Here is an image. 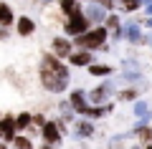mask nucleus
<instances>
[{"instance_id": "obj_1", "label": "nucleus", "mask_w": 152, "mask_h": 149, "mask_svg": "<svg viewBox=\"0 0 152 149\" xmlns=\"http://www.w3.org/2000/svg\"><path fill=\"white\" fill-rule=\"evenodd\" d=\"M41 84H43V89L53 91V94H61L69 86V68L53 53L43 56V63H41Z\"/></svg>"}, {"instance_id": "obj_2", "label": "nucleus", "mask_w": 152, "mask_h": 149, "mask_svg": "<svg viewBox=\"0 0 152 149\" xmlns=\"http://www.w3.org/2000/svg\"><path fill=\"white\" fill-rule=\"evenodd\" d=\"M107 33H109L107 28H94V31H89V33H81V36H76V46L89 48V51H96V48L104 46Z\"/></svg>"}, {"instance_id": "obj_3", "label": "nucleus", "mask_w": 152, "mask_h": 149, "mask_svg": "<svg viewBox=\"0 0 152 149\" xmlns=\"http://www.w3.org/2000/svg\"><path fill=\"white\" fill-rule=\"evenodd\" d=\"M64 134H66V124L64 121H46L43 126H41L43 144H51V147H56V144L64 139Z\"/></svg>"}, {"instance_id": "obj_4", "label": "nucleus", "mask_w": 152, "mask_h": 149, "mask_svg": "<svg viewBox=\"0 0 152 149\" xmlns=\"http://www.w3.org/2000/svg\"><path fill=\"white\" fill-rule=\"evenodd\" d=\"M114 89H117V81H104L102 86H96V89L91 91V94H89V99H91L94 101V106H104V104L109 101V96L114 94Z\"/></svg>"}, {"instance_id": "obj_5", "label": "nucleus", "mask_w": 152, "mask_h": 149, "mask_svg": "<svg viewBox=\"0 0 152 149\" xmlns=\"http://www.w3.org/2000/svg\"><path fill=\"white\" fill-rule=\"evenodd\" d=\"M86 28H89V20L84 18V13H74L66 20V33H71V36H81V33H86Z\"/></svg>"}, {"instance_id": "obj_6", "label": "nucleus", "mask_w": 152, "mask_h": 149, "mask_svg": "<svg viewBox=\"0 0 152 149\" xmlns=\"http://www.w3.org/2000/svg\"><path fill=\"white\" fill-rule=\"evenodd\" d=\"M15 134H18V129H15V116L3 114V116H0V137L5 139V142H13Z\"/></svg>"}, {"instance_id": "obj_7", "label": "nucleus", "mask_w": 152, "mask_h": 149, "mask_svg": "<svg viewBox=\"0 0 152 149\" xmlns=\"http://www.w3.org/2000/svg\"><path fill=\"white\" fill-rule=\"evenodd\" d=\"M112 111V104H104V106H84L79 114H84L86 119H102Z\"/></svg>"}, {"instance_id": "obj_8", "label": "nucleus", "mask_w": 152, "mask_h": 149, "mask_svg": "<svg viewBox=\"0 0 152 149\" xmlns=\"http://www.w3.org/2000/svg\"><path fill=\"white\" fill-rule=\"evenodd\" d=\"M84 13H86L84 18H86L89 23H102L104 18H107V13H104V8H102V5H96V3H91V5H86V10H84Z\"/></svg>"}, {"instance_id": "obj_9", "label": "nucleus", "mask_w": 152, "mask_h": 149, "mask_svg": "<svg viewBox=\"0 0 152 149\" xmlns=\"http://www.w3.org/2000/svg\"><path fill=\"white\" fill-rule=\"evenodd\" d=\"M122 71H124V78L127 81H140V63H137V61H124V63H122Z\"/></svg>"}, {"instance_id": "obj_10", "label": "nucleus", "mask_w": 152, "mask_h": 149, "mask_svg": "<svg viewBox=\"0 0 152 149\" xmlns=\"http://www.w3.org/2000/svg\"><path fill=\"white\" fill-rule=\"evenodd\" d=\"M53 56H56V58H66V56H71V43L64 41V38H56V41H53Z\"/></svg>"}, {"instance_id": "obj_11", "label": "nucleus", "mask_w": 152, "mask_h": 149, "mask_svg": "<svg viewBox=\"0 0 152 149\" xmlns=\"http://www.w3.org/2000/svg\"><path fill=\"white\" fill-rule=\"evenodd\" d=\"M69 104H71V109H74V111H81L84 106H89V104H86V96H84V91H81V89L71 91V99H69Z\"/></svg>"}, {"instance_id": "obj_12", "label": "nucleus", "mask_w": 152, "mask_h": 149, "mask_svg": "<svg viewBox=\"0 0 152 149\" xmlns=\"http://www.w3.org/2000/svg\"><path fill=\"white\" fill-rule=\"evenodd\" d=\"M132 134L140 139V147H150V144H152V129L147 126V124H145V126H137Z\"/></svg>"}, {"instance_id": "obj_13", "label": "nucleus", "mask_w": 152, "mask_h": 149, "mask_svg": "<svg viewBox=\"0 0 152 149\" xmlns=\"http://www.w3.org/2000/svg\"><path fill=\"white\" fill-rule=\"evenodd\" d=\"M94 134V124L89 121V119H81V121H76V137L79 139H86Z\"/></svg>"}, {"instance_id": "obj_14", "label": "nucleus", "mask_w": 152, "mask_h": 149, "mask_svg": "<svg viewBox=\"0 0 152 149\" xmlns=\"http://www.w3.org/2000/svg\"><path fill=\"white\" fill-rule=\"evenodd\" d=\"M91 58H94V53H86V51H81V53H71L69 56V61L74 66H91Z\"/></svg>"}, {"instance_id": "obj_15", "label": "nucleus", "mask_w": 152, "mask_h": 149, "mask_svg": "<svg viewBox=\"0 0 152 149\" xmlns=\"http://www.w3.org/2000/svg\"><path fill=\"white\" fill-rule=\"evenodd\" d=\"M33 31H36V23H33L31 18H20V20H18V33H20V36H31Z\"/></svg>"}, {"instance_id": "obj_16", "label": "nucleus", "mask_w": 152, "mask_h": 149, "mask_svg": "<svg viewBox=\"0 0 152 149\" xmlns=\"http://www.w3.org/2000/svg\"><path fill=\"white\" fill-rule=\"evenodd\" d=\"M10 23H13V10H10V5L0 3V25L5 28V25H10Z\"/></svg>"}, {"instance_id": "obj_17", "label": "nucleus", "mask_w": 152, "mask_h": 149, "mask_svg": "<svg viewBox=\"0 0 152 149\" xmlns=\"http://www.w3.org/2000/svg\"><path fill=\"white\" fill-rule=\"evenodd\" d=\"M61 10H66V15H74V13H81V8H79V0H61Z\"/></svg>"}, {"instance_id": "obj_18", "label": "nucleus", "mask_w": 152, "mask_h": 149, "mask_svg": "<svg viewBox=\"0 0 152 149\" xmlns=\"http://www.w3.org/2000/svg\"><path fill=\"white\" fill-rule=\"evenodd\" d=\"M122 33H124L127 41H132V43H140L142 41V33H140V28H137V25H127Z\"/></svg>"}, {"instance_id": "obj_19", "label": "nucleus", "mask_w": 152, "mask_h": 149, "mask_svg": "<svg viewBox=\"0 0 152 149\" xmlns=\"http://www.w3.org/2000/svg\"><path fill=\"white\" fill-rule=\"evenodd\" d=\"M89 73H91V76H104V78H107V76L112 73V66H99V63H91V66H89Z\"/></svg>"}, {"instance_id": "obj_20", "label": "nucleus", "mask_w": 152, "mask_h": 149, "mask_svg": "<svg viewBox=\"0 0 152 149\" xmlns=\"http://www.w3.org/2000/svg\"><path fill=\"white\" fill-rule=\"evenodd\" d=\"M31 116H33V114H28V111H23V114H18V116H15V129H18V132L31 126Z\"/></svg>"}, {"instance_id": "obj_21", "label": "nucleus", "mask_w": 152, "mask_h": 149, "mask_svg": "<svg viewBox=\"0 0 152 149\" xmlns=\"http://www.w3.org/2000/svg\"><path fill=\"white\" fill-rule=\"evenodd\" d=\"M13 147H15V149H33V142H31L28 137L15 134V139H13Z\"/></svg>"}, {"instance_id": "obj_22", "label": "nucleus", "mask_w": 152, "mask_h": 149, "mask_svg": "<svg viewBox=\"0 0 152 149\" xmlns=\"http://www.w3.org/2000/svg\"><path fill=\"white\" fill-rule=\"evenodd\" d=\"M107 28L114 33V36H122V31H119V18H117V15H109V18H107Z\"/></svg>"}, {"instance_id": "obj_23", "label": "nucleus", "mask_w": 152, "mask_h": 149, "mask_svg": "<svg viewBox=\"0 0 152 149\" xmlns=\"http://www.w3.org/2000/svg\"><path fill=\"white\" fill-rule=\"evenodd\" d=\"M117 3H119V5L124 8L127 13H132V10H137V8L142 5V0H117Z\"/></svg>"}, {"instance_id": "obj_24", "label": "nucleus", "mask_w": 152, "mask_h": 149, "mask_svg": "<svg viewBox=\"0 0 152 149\" xmlns=\"http://www.w3.org/2000/svg\"><path fill=\"white\" fill-rule=\"evenodd\" d=\"M119 99H122V101H137V91L134 89H124L119 94Z\"/></svg>"}, {"instance_id": "obj_25", "label": "nucleus", "mask_w": 152, "mask_h": 149, "mask_svg": "<svg viewBox=\"0 0 152 149\" xmlns=\"http://www.w3.org/2000/svg\"><path fill=\"white\" fill-rule=\"evenodd\" d=\"M94 3H96V5H102V8H109V5H112V0H94Z\"/></svg>"}, {"instance_id": "obj_26", "label": "nucleus", "mask_w": 152, "mask_h": 149, "mask_svg": "<svg viewBox=\"0 0 152 149\" xmlns=\"http://www.w3.org/2000/svg\"><path fill=\"white\" fill-rule=\"evenodd\" d=\"M5 38H8V31H5V28H0V41H5Z\"/></svg>"}, {"instance_id": "obj_27", "label": "nucleus", "mask_w": 152, "mask_h": 149, "mask_svg": "<svg viewBox=\"0 0 152 149\" xmlns=\"http://www.w3.org/2000/svg\"><path fill=\"white\" fill-rule=\"evenodd\" d=\"M147 15H152V3H150V5H147Z\"/></svg>"}, {"instance_id": "obj_28", "label": "nucleus", "mask_w": 152, "mask_h": 149, "mask_svg": "<svg viewBox=\"0 0 152 149\" xmlns=\"http://www.w3.org/2000/svg\"><path fill=\"white\" fill-rule=\"evenodd\" d=\"M145 41H147V43H150V46H152V33H150V36H147V38H145Z\"/></svg>"}, {"instance_id": "obj_29", "label": "nucleus", "mask_w": 152, "mask_h": 149, "mask_svg": "<svg viewBox=\"0 0 152 149\" xmlns=\"http://www.w3.org/2000/svg\"><path fill=\"white\" fill-rule=\"evenodd\" d=\"M41 149H56V147H51V144H43V147H41Z\"/></svg>"}, {"instance_id": "obj_30", "label": "nucleus", "mask_w": 152, "mask_h": 149, "mask_svg": "<svg viewBox=\"0 0 152 149\" xmlns=\"http://www.w3.org/2000/svg\"><path fill=\"white\" fill-rule=\"evenodd\" d=\"M0 149H8V144H5V142H0Z\"/></svg>"}, {"instance_id": "obj_31", "label": "nucleus", "mask_w": 152, "mask_h": 149, "mask_svg": "<svg viewBox=\"0 0 152 149\" xmlns=\"http://www.w3.org/2000/svg\"><path fill=\"white\" fill-rule=\"evenodd\" d=\"M129 149H145V147H140V144H134V147H129Z\"/></svg>"}, {"instance_id": "obj_32", "label": "nucleus", "mask_w": 152, "mask_h": 149, "mask_svg": "<svg viewBox=\"0 0 152 149\" xmlns=\"http://www.w3.org/2000/svg\"><path fill=\"white\" fill-rule=\"evenodd\" d=\"M147 25H150V28H152V18H150V20H147Z\"/></svg>"}, {"instance_id": "obj_33", "label": "nucleus", "mask_w": 152, "mask_h": 149, "mask_svg": "<svg viewBox=\"0 0 152 149\" xmlns=\"http://www.w3.org/2000/svg\"><path fill=\"white\" fill-rule=\"evenodd\" d=\"M43 3H51V0H43Z\"/></svg>"}, {"instance_id": "obj_34", "label": "nucleus", "mask_w": 152, "mask_h": 149, "mask_svg": "<svg viewBox=\"0 0 152 149\" xmlns=\"http://www.w3.org/2000/svg\"><path fill=\"white\" fill-rule=\"evenodd\" d=\"M145 149H152V147H145Z\"/></svg>"}, {"instance_id": "obj_35", "label": "nucleus", "mask_w": 152, "mask_h": 149, "mask_svg": "<svg viewBox=\"0 0 152 149\" xmlns=\"http://www.w3.org/2000/svg\"><path fill=\"white\" fill-rule=\"evenodd\" d=\"M0 116H3V114H0Z\"/></svg>"}]
</instances>
